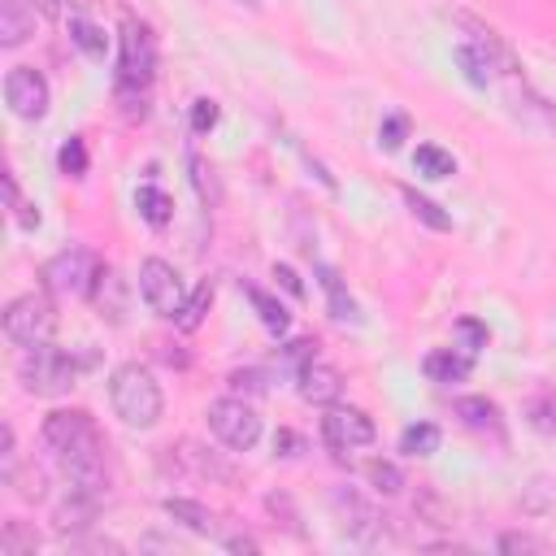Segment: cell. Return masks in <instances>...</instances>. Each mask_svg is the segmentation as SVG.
<instances>
[{
  "instance_id": "cb8c5ba5",
  "label": "cell",
  "mask_w": 556,
  "mask_h": 556,
  "mask_svg": "<svg viewBox=\"0 0 556 556\" xmlns=\"http://www.w3.org/2000/svg\"><path fill=\"white\" fill-rule=\"evenodd\" d=\"M365 478H369V486H374L378 495H400V491H404V473H400L391 460H369V465H365Z\"/></svg>"
},
{
  "instance_id": "f546056e",
  "label": "cell",
  "mask_w": 556,
  "mask_h": 556,
  "mask_svg": "<svg viewBox=\"0 0 556 556\" xmlns=\"http://www.w3.org/2000/svg\"><path fill=\"white\" fill-rule=\"evenodd\" d=\"M56 161H61V169H65V174H87V143H83L78 135H74V139H65Z\"/></svg>"
},
{
  "instance_id": "f1b7e54d",
  "label": "cell",
  "mask_w": 556,
  "mask_h": 556,
  "mask_svg": "<svg viewBox=\"0 0 556 556\" xmlns=\"http://www.w3.org/2000/svg\"><path fill=\"white\" fill-rule=\"evenodd\" d=\"M217 117H222V109H217V100H208V96H200V100L191 104V130H195V135H208V130L217 126Z\"/></svg>"
},
{
  "instance_id": "7402d4cb",
  "label": "cell",
  "mask_w": 556,
  "mask_h": 556,
  "mask_svg": "<svg viewBox=\"0 0 556 556\" xmlns=\"http://www.w3.org/2000/svg\"><path fill=\"white\" fill-rule=\"evenodd\" d=\"M248 300L256 304V313H261V321H265V330H269V334H287L291 317H287V308H282L274 295H265L261 287H248Z\"/></svg>"
},
{
  "instance_id": "3957f363",
  "label": "cell",
  "mask_w": 556,
  "mask_h": 556,
  "mask_svg": "<svg viewBox=\"0 0 556 556\" xmlns=\"http://www.w3.org/2000/svg\"><path fill=\"white\" fill-rule=\"evenodd\" d=\"M17 378L30 395H61L74 387L78 378V361L61 348L48 343H35V348H22V361H17Z\"/></svg>"
},
{
  "instance_id": "e0dca14e",
  "label": "cell",
  "mask_w": 556,
  "mask_h": 556,
  "mask_svg": "<svg viewBox=\"0 0 556 556\" xmlns=\"http://www.w3.org/2000/svg\"><path fill=\"white\" fill-rule=\"evenodd\" d=\"M39 552V534H35V526L30 521H4V530H0V556H35Z\"/></svg>"
},
{
  "instance_id": "4dcf8cb0",
  "label": "cell",
  "mask_w": 556,
  "mask_h": 556,
  "mask_svg": "<svg viewBox=\"0 0 556 556\" xmlns=\"http://www.w3.org/2000/svg\"><path fill=\"white\" fill-rule=\"evenodd\" d=\"M456 334H460V352H469V356H478V348H486V326H478V321H456Z\"/></svg>"
},
{
  "instance_id": "7a4b0ae2",
  "label": "cell",
  "mask_w": 556,
  "mask_h": 556,
  "mask_svg": "<svg viewBox=\"0 0 556 556\" xmlns=\"http://www.w3.org/2000/svg\"><path fill=\"white\" fill-rule=\"evenodd\" d=\"M109 404H113V413H117L130 430L156 426V421H161V408H165L156 378H152L143 365H135V361L113 369V378H109Z\"/></svg>"
},
{
  "instance_id": "6da1fadb",
  "label": "cell",
  "mask_w": 556,
  "mask_h": 556,
  "mask_svg": "<svg viewBox=\"0 0 556 556\" xmlns=\"http://www.w3.org/2000/svg\"><path fill=\"white\" fill-rule=\"evenodd\" d=\"M39 439H43V452L52 456V465L65 482L104 491V439H100L96 421L83 408L48 413Z\"/></svg>"
},
{
  "instance_id": "74e56055",
  "label": "cell",
  "mask_w": 556,
  "mask_h": 556,
  "mask_svg": "<svg viewBox=\"0 0 556 556\" xmlns=\"http://www.w3.org/2000/svg\"><path fill=\"white\" fill-rule=\"evenodd\" d=\"M226 547H230V552H256L252 539H226Z\"/></svg>"
},
{
  "instance_id": "603a6c76",
  "label": "cell",
  "mask_w": 556,
  "mask_h": 556,
  "mask_svg": "<svg viewBox=\"0 0 556 556\" xmlns=\"http://www.w3.org/2000/svg\"><path fill=\"white\" fill-rule=\"evenodd\" d=\"M434 447H439V426H430V421L404 426V434H400V452H408V456H430Z\"/></svg>"
},
{
  "instance_id": "30bf717a",
  "label": "cell",
  "mask_w": 556,
  "mask_h": 556,
  "mask_svg": "<svg viewBox=\"0 0 556 556\" xmlns=\"http://www.w3.org/2000/svg\"><path fill=\"white\" fill-rule=\"evenodd\" d=\"M374 421H369V413H361V408H343V404H330L326 408V417H321V439H326V447L330 452H352V447H365V443H374Z\"/></svg>"
},
{
  "instance_id": "5bb4252c",
  "label": "cell",
  "mask_w": 556,
  "mask_h": 556,
  "mask_svg": "<svg viewBox=\"0 0 556 556\" xmlns=\"http://www.w3.org/2000/svg\"><path fill=\"white\" fill-rule=\"evenodd\" d=\"M35 4L30 0H0V43L4 48H17L35 35Z\"/></svg>"
},
{
  "instance_id": "d590c367",
  "label": "cell",
  "mask_w": 556,
  "mask_h": 556,
  "mask_svg": "<svg viewBox=\"0 0 556 556\" xmlns=\"http://www.w3.org/2000/svg\"><path fill=\"white\" fill-rule=\"evenodd\" d=\"M274 278H278L291 295H304V287H300V278H295V269H291V265H274Z\"/></svg>"
},
{
  "instance_id": "9a60e30c",
  "label": "cell",
  "mask_w": 556,
  "mask_h": 556,
  "mask_svg": "<svg viewBox=\"0 0 556 556\" xmlns=\"http://www.w3.org/2000/svg\"><path fill=\"white\" fill-rule=\"evenodd\" d=\"M469 369H473V356L469 352H456V348H439V352H430L426 356V374L434 378V382H465L469 378Z\"/></svg>"
},
{
  "instance_id": "8992f818",
  "label": "cell",
  "mask_w": 556,
  "mask_h": 556,
  "mask_svg": "<svg viewBox=\"0 0 556 556\" xmlns=\"http://www.w3.org/2000/svg\"><path fill=\"white\" fill-rule=\"evenodd\" d=\"M204 417H208V430H213L230 452H248V447H256V439H261V417H256V408H252L248 400H239V395L213 400Z\"/></svg>"
},
{
  "instance_id": "2e32d148",
  "label": "cell",
  "mask_w": 556,
  "mask_h": 556,
  "mask_svg": "<svg viewBox=\"0 0 556 556\" xmlns=\"http://www.w3.org/2000/svg\"><path fill=\"white\" fill-rule=\"evenodd\" d=\"M135 204H139V213H143V222L148 226H169V217H174V204H169V195L156 187V182H143L139 191H135Z\"/></svg>"
},
{
  "instance_id": "5b68a950",
  "label": "cell",
  "mask_w": 556,
  "mask_h": 556,
  "mask_svg": "<svg viewBox=\"0 0 556 556\" xmlns=\"http://www.w3.org/2000/svg\"><path fill=\"white\" fill-rule=\"evenodd\" d=\"M52 330H56V308H52V300L43 291H30V295L9 300V308H4V334H9V343L35 348V343H48Z\"/></svg>"
},
{
  "instance_id": "52a82bcc",
  "label": "cell",
  "mask_w": 556,
  "mask_h": 556,
  "mask_svg": "<svg viewBox=\"0 0 556 556\" xmlns=\"http://www.w3.org/2000/svg\"><path fill=\"white\" fill-rule=\"evenodd\" d=\"M152 65H156V48H152V35L135 22L122 26V65H117V91L130 100V96H143L148 78H152Z\"/></svg>"
},
{
  "instance_id": "d6a6232c",
  "label": "cell",
  "mask_w": 556,
  "mask_h": 556,
  "mask_svg": "<svg viewBox=\"0 0 556 556\" xmlns=\"http://www.w3.org/2000/svg\"><path fill=\"white\" fill-rule=\"evenodd\" d=\"M230 387H235V391H252V395H261V391H265V374H261V369H248V374L239 369V374H230Z\"/></svg>"
},
{
  "instance_id": "277c9868",
  "label": "cell",
  "mask_w": 556,
  "mask_h": 556,
  "mask_svg": "<svg viewBox=\"0 0 556 556\" xmlns=\"http://www.w3.org/2000/svg\"><path fill=\"white\" fill-rule=\"evenodd\" d=\"M100 256L91 252V248H78V243H70V248H61L48 265H43V287L52 291V295H70V300H78V295H91L96 291V282H100Z\"/></svg>"
},
{
  "instance_id": "1f68e13d",
  "label": "cell",
  "mask_w": 556,
  "mask_h": 556,
  "mask_svg": "<svg viewBox=\"0 0 556 556\" xmlns=\"http://www.w3.org/2000/svg\"><path fill=\"white\" fill-rule=\"evenodd\" d=\"M404 130H408V122H404L400 113H391V117L382 122V130H378V135H382V143H387V148H400V143H404Z\"/></svg>"
},
{
  "instance_id": "ba28073f",
  "label": "cell",
  "mask_w": 556,
  "mask_h": 556,
  "mask_svg": "<svg viewBox=\"0 0 556 556\" xmlns=\"http://www.w3.org/2000/svg\"><path fill=\"white\" fill-rule=\"evenodd\" d=\"M139 295H143V304H148L156 317H178L182 304H187L178 269H174L169 261H161V256H148V261L139 265Z\"/></svg>"
},
{
  "instance_id": "e575fe53",
  "label": "cell",
  "mask_w": 556,
  "mask_h": 556,
  "mask_svg": "<svg viewBox=\"0 0 556 556\" xmlns=\"http://www.w3.org/2000/svg\"><path fill=\"white\" fill-rule=\"evenodd\" d=\"M213 169L200 161V156H191V178H195V187H200V195H208V187H213V178H208Z\"/></svg>"
},
{
  "instance_id": "44dd1931",
  "label": "cell",
  "mask_w": 556,
  "mask_h": 556,
  "mask_svg": "<svg viewBox=\"0 0 556 556\" xmlns=\"http://www.w3.org/2000/svg\"><path fill=\"white\" fill-rule=\"evenodd\" d=\"M413 165H417L426 178H447V174H456V161H452V152H443V148H434V143H417V152H413Z\"/></svg>"
},
{
  "instance_id": "9c48e42d",
  "label": "cell",
  "mask_w": 556,
  "mask_h": 556,
  "mask_svg": "<svg viewBox=\"0 0 556 556\" xmlns=\"http://www.w3.org/2000/svg\"><path fill=\"white\" fill-rule=\"evenodd\" d=\"M4 104L22 122H39L48 113V78L35 65H13L4 74Z\"/></svg>"
},
{
  "instance_id": "d4e9b609",
  "label": "cell",
  "mask_w": 556,
  "mask_h": 556,
  "mask_svg": "<svg viewBox=\"0 0 556 556\" xmlns=\"http://www.w3.org/2000/svg\"><path fill=\"white\" fill-rule=\"evenodd\" d=\"M165 513H169L174 521H182V526L200 530V534H208V530H213V513H208V508H200V504H191V500H165Z\"/></svg>"
},
{
  "instance_id": "ac0fdd59",
  "label": "cell",
  "mask_w": 556,
  "mask_h": 556,
  "mask_svg": "<svg viewBox=\"0 0 556 556\" xmlns=\"http://www.w3.org/2000/svg\"><path fill=\"white\" fill-rule=\"evenodd\" d=\"M70 39H74L91 61H104V52H109L104 30H100L96 22H87V17H70Z\"/></svg>"
},
{
  "instance_id": "ffe728a7",
  "label": "cell",
  "mask_w": 556,
  "mask_h": 556,
  "mask_svg": "<svg viewBox=\"0 0 556 556\" xmlns=\"http://www.w3.org/2000/svg\"><path fill=\"white\" fill-rule=\"evenodd\" d=\"M456 413H460L473 430H500V408H495L491 400H482V395H465V400H456Z\"/></svg>"
},
{
  "instance_id": "83f0119b",
  "label": "cell",
  "mask_w": 556,
  "mask_h": 556,
  "mask_svg": "<svg viewBox=\"0 0 556 556\" xmlns=\"http://www.w3.org/2000/svg\"><path fill=\"white\" fill-rule=\"evenodd\" d=\"M530 421H534L539 430L556 434V391H543V395L530 400Z\"/></svg>"
},
{
  "instance_id": "484cf974",
  "label": "cell",
  "mask_w": 556,
  "mask_h": 556,
  "mask_svg": "<svg viewBox=\"0 0 556 556\" xmlns=\"http://www.w3.org/2000/svg\"><path fill=\"white\" fill-rule=\"evenodd\" d=\"M208 300H213V287H208V282H200V287L187 295V304H182V313H178L174 321H178L182 330H195V326L204 321V313H208Z\"/></svg>"
},
{
  "instance_id": "4fadbf2b",
  "label": "cell",
  "mask_w": 556,
  "mask_h": 556,
  "mask_svg": "<svg viewBox=\"0 0 556 556\" xmlns=\"http://www.w3.org/2000/svg\"><path fill=\"white\" fill-rule=\"evenodd\" d=\"M295 382H300V395L308 400V404H334L339 400V391H343V378H339V369L334 365H326V361H304L300 369H295Z\"/></svg>"
},
{
  "instance_id": "8fae6325",
  "label": "cell",
  "mask_w": 556,
  "mask_h": 556,
  "mask_svg": "<svg viewBox=\"0 0 556 556\" xmlns=\"http://www.w3.org/2000/svg\"><path fill=\"white\" fill-rule=\"evenodd\" d=\"M330 504H334V513L343 517V530H348L352 539L374 543V539L382 534V517H378V513H374V504H369L365 495H356L352 486H339V491L330 495Z\"/></svg>"
},
{
  "instance_id": "8d00e7d4",
  "label": "cell",
  "mask_w": 556,
  "mask_h": 556,
  "mask_svg": "<svg viewBox=\"0 0 556 556\" xmlns=\"http://www.w3.org/2000/svg\"><path fill=\"white\" fill-rule=\"evenodd\" d=\"M35 9H39V17H61V9H65V0H30Z\"/></svg>"
},
{
  "instance_id": "7c38bea8",
  "label": "cell",
  "mask_w": 556,
  "mask_h": 556,
  "mask_svg": "<svg viewBox=\"0 0 556 556\" xmlns=\"http://www.w3.org/2000/svg\"><path fill=\"white\" fill-rule=\"evenodd\" d=\"M100 495H104V491H91V486H74V482H65V495H61V500H56V508H52L56 530H61V534H70V530L91 526V517L100 513Z\"/></svg>"
},
{
  "instance_id": "4316f807",
  "label": "cell",
  "mask_w": 556,
  "mask_h": 556,
  "mask_svg": "<svg viewBox=\"0 0 556 556\" xmlns=\"http://www.w3.org/2000/svg\"><path fill=\"white\" fill-rule=\"evenodd\" d=\"M404 204L413 208V217H421V222L434 226V230H447V226H452L447 213H439V204H430L426 195H417V191H408V187H404Z\"/></svg>"
},
{
  "instance_id": "836d02e7",
  "label": "cell",
  "mask_w": 556,
  "mask_h": 556,
  "mask_svg": "<svg viewBox=\"0 0 556 556\" xmlns=\"http://www.w3.org/2000/svg\"><path fill=\"white\" fill-rule=\"evenodd\" d=\"M500 547H504V552H539L543 543H539V539H530V534H504V539H500Z\"/></svg>"
},
{
  "instance_id": "d6986e66",
  "label": "cell",
  "mask_w": 556,
  "mask_h": 556,
  "mask_svg": "<svg viewBox=\"0 0 556 556\" xmlns=\"http://www.w3.org/2000/svg\"><path fill=\"white\" fill-rule=\"evenodd\" d=\"M317 278H321V287H326V295H330V313H334L339 321H356V304H352V295L343 291L339 274H334L330 265H317Z\"/></svg>"
}]
</instances>
